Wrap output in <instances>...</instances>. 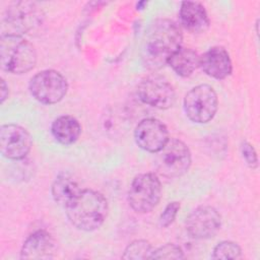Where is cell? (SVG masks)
I'll use <instances>...</instances> for the list:
<instances>
[{"label": "cell", "mask_w": 260, "mask_h": 260, "mask_svg": "<svg viewBox=\"0 0 260 260\" xmlns=\"http://www.w3.org/2000/svg\"><path fill=\"white\" fill-rule=\"evenodd\" d=\"M44 11L36 2L14 1L8 4L1 19V36H19L39 26L44 20Z\"/></svg>", "instance_id": "277c9868"}, {"label": "cell", "mask_w": 260, "mask_h": 260, "mask_svg": "<svg viewBox=\"0 0 260 260\" xmlns=\"http://www.w3.org/2000/svg\"><path fill=\"white\" fill-rule=\"evenodd\" d=\"M80 190L81 188L77 182L65 174L58 176L53 182L51 188L53 199L64 208L73 200Z\"/></svg>", "instance_id": "ac0fdd59"}, {"label": "cell", "mask_w": 260, "mask_h": 260, "mask_svg": "<svg viewBox=\"0 0 260 260\" xmlns=\"http://www.w3.org/2000/svg\"><path fill=\"white\" fill-rule=\"evenodd\" d=\"M65 211L68 220L74 228L92 232L105 222L109 205L102 193L91 189H81L65 207Z\"/></svg>", "instance_id": "7a4b0ae2"}, {"label": "cell", "mask_w": 260, "mask_h": 260, "mask_svg": "<svg viewBox=\"0 0 260 260\" xmlns=\"http://www.w3.org/2000/svg\"><path fill=\"white\" fill-rule=\"evenodd\" d=\"M155 167L157 173L167 179H175L186 174L191 166V152L185 142L177 138L169 139L167 144L156 152Z\"/></svg>", "instance_id": "5b68a950"}, {"label": "cell", "mask_w": 260, "mask_h": 260, "mask_svg": "<svg viewBox=\"0 0 260 260\" xmlns=\"http://www.w3.org/2000/svg\"><path fill=\"white\" fill-rule=\"evenodd\" d=\"M7 96H8V85L6 84L5 80L2 79L1 80V104L5 102Z\"/></svg>", "instance_id": "cb8c5ba5"}, {"label": "cell", "mask_w": 260, "mask_h": 260, "mask_svg": "<svg viewBox=\"0 0 260 260\" xmlns=\"http://www.w3.org/2000/svg\"><path fill=\"white\" fill-rule=\"evenodd\" d=\"M32 138L29 132L16 124H5L0 128V149L4 157L12 160L24 158L30 151Z\"/></svg>", "instance_id": "30bf717a"}, {"label": "cell", "mask_w": 260, "mask_h": 260, "mask_svg": "<svg viewBox=\"0 0 260 260\" xmlns=\"http://www.w3.org/2000/svg\"><path fill=\"white\" fill-rule=\"evenodd\" d=\"M161 197V184L153 173H144L136 176L128 190L130 207L138 213L150 212Z\"/></svg>", "instance_id": "8992f818"}, {"label": "cell", "mask_w": 260, "mask_h": 260, "mask_svg": "<svg viewBox=\"0 0 260 260\" xmlns=\"http://www.w3.org/2000/svg\"><path fill=\"white\" fill-rule=\"evenodd\" d=\"M56 243L46 230H38L30 234L20 250V258L25 260H48L55 255Z\"/></svg>", "instance_id": "4fadbf2b"}, {"label": "cell", "mask_w": 260, "mask_h": 260, "mask_svg": "<svg viewBox=\"0 0 260 260\" xmlns=\"http://www.w3.org/2000/svg\"><path fill=\"white\" fill-rule=\"evenodd\" d=\"M185 226L187 233L193 239H210L220 230L221 216L212 206H198L186 218Z\"/></svg>", "instance_id": "8fae6325"}, {"label": "cell", "mask_w": 260, "mask_h": 260, "mask_svg": "<svg viewBox=\"0 0 260 260\" xmlns=\"http://www.w3.org/2000/svg\"><path fill=\"white\" fill-rule=\"evenodd\" d=\"M179 17L182 25L192 34L204 32L210 25V20L205 7L197 1L182 2Z\"/></svg>", "instance_id": "9a60e30c"}, {"label": "cell", "mask_w": 260, "mask_h": 260, "mask_svg": "<svg viewBox=\"0 0 260 260\" xmlns=\"http://www.w3.org/2000/svg\"><path fill=\"white\" fill-rule=\"evenodd\" d=\"M184 252L182 248L176 244L168 243L157 249L153 250L150 256V259H183Z\"/></svg>", "instance_id": "44dd1931"}, {"label": "cell", "mask_w": 260, "mask_h": 260, "mask_svg": "<svg viewBox=\"0 0 260 260\" xmlns=\"http://www.w3.org/2000/svg\"><path fill=\"white\" fill-rule=\"evenodd\" d=\"M51 133L59 143L71 145L78 140L81 134V125L73 116L63 115L53 121Z\"/></svg>", "instance_id": "2e32d148"}, {"label": "cell", "mask_w": 260, "mask_h": 260, "mask_svg": "<svg viewBox=\"0 0 260 260\" xmlns=\"http://www.w3.org/2000/svg\"><path fill=\"white\" fill-rule=\"evenodd\" d=\"M183 106L190 121L204 124L211 121L216 114L218 108L217 94L212 86L199 84L186 93Z\"/></svg>", "instance_id": "52a82bcc"}, {"label": "cell", "mask_w": 260, "mask_h": 260, "mask_svg": "<svg viewBox=\"0 0 260 260\" xmlns=\"http://www.w3.org/2000/svg\"><path fill=\"white\" fill-rule=\"evenodd\" d=\"M183 35L172 20H154L146 29L142 46L141 60L148 70H158L168 64L169 59L182 47Z\"/></svg>", "instance_id": "6da1fadb"}, {"label": "cell", "mask_w": 260, "mask_h": 260, "mask_svg": "<svg viewBox=\"0 0 260 260\" xmlns=\"http://www.w3.org/2000/svg\"><path fill=\"white\" fill-rule=\"evenodd\" d=\"M200 56L190 48L181 47L168 61L171 68L182 77L190 76L199 67Z\"/></svg>", "instance_id": "e0dca14e"}, {"label": "cell", "mask_w": 260, "mask_h": 260, "mask_svg": "<svg viewBox=\"0 0 260 260\" xmlns=\"http://www.w3.org/2000/svg\"><path fill=\"white\" fill-rule=\"evenodd\" d=\"M30 94L44 105H54L63 100L68 90L66 78L57 70L46 69L36 73L29 80Z\"/></svg>", "instance_id": "ba28073f"}, {"label": "cell", "mask_w": 260, "mask_h": 260, "mask_svg": "<svg viewBox=\"0 0 260 260\" xmlns=\"http://www.w3.org/2000/svg\"><path fill=\"white\" fill-rule=\"evenodd\" d=\"M199 67L205 74L214 79H224L231 75L233 64L230 54L223 47L215 46L200 56Z\"/></svg>", "instance_id": "5bb4252c"}, {"label": "cell", "mask_w": 260, "mask_h": 260, "mask_svg": "<svg viewBox=\"0 0 260 260\" xmlns=\"http://www.w3.org/2000/svg\"><path fill=\"white\" fill-rule=\"evenodd\" d=\"M211 258L213 259H240L242 258L241 247L232 241H222L218 243L213 251Z\"/></svg>", "instance_id": "ffe728a7"}, {"label": "cell", "mask_w": 260, "mask_h": 260, "mask_svg": "<svg viewBox=\"0 0 260 260\" xmlns=\"http://www.w3.org/2000/svg\"><path fill=\"white\" fill-rule=\"evenodd\" d=\"M134 139L141 149L156 153L169 141V130L160 120L145 118L136 125Z\"/></svg>", "instance_id": "7c38bea8"}, {"label": "cell", "mask_w": 260, "mask_h": 260, "mask_svg": "<svg viewBox=\"0 0 260 260\" xmlns=\"http://www.w3.org/2000/svg\"><path fill=\"white\" fill-rule=\"evenodd\" d=\"M152 251L153 250L149 242L145 240H135L126 247L122 258L128 260L150 259Z\"/></svg>", "instance_id": "d6986e66"}, {"label": "cell", "mask_w": 260, "mask_h": 260, "mask_svg": "<svg viewBox=\"0 0 260 260\" xmlns=\"http://www.w3.org/2000/svg\"><path fill=\"white\" fill-rule=\"evenodd\" d=\"M137 94L143 104L159 110L170 109L176 102L174 86L158 75L143 78L137 86Z\"/></svg>", "instance_id": "9c48e42d"}, {"label": "cell", "mask_w": 260, "mask_h": 260, "mask_svg": "<svg viewBox=\"0 0 260 260\" xmlns=\"http://www.w3.org/2000/svg\"><path fill=\"white\" fill-rule=\"evenodd\" d=\"M180 210V203L178 201L170 202L161 212L159 216V224L162 228H168L170 224H172L178 214V211Z\"/></svg>", "instance_id": "7402d4cb"}, {"label": "cell", "mask_w": 260, "mask_h": 260, "mask_svg": "<svg viewBox=\"0 0 260 260\" xmlns=\"http://www.w3.org/2000/svg\"><path fill=\"white\" fill-rule=\"evenodd\" d=\"M0 63L4 71L23 74L37 64V52L31 43L19 36H1Z\"/></svg>", "instance_id": "3957f363"}, {"label": "cell", "mask_w": 260, "mask_h": 260, "mask_svg": "<svg viewBox=\"0 0 260 260\" xmlns=\"http://www.w3.org/2000/svg\"><path fill=\"white\" fill-rule=\"evenodd\" d=\"M241 153L246 164L251 169H256L258 167V156L253 145L248 141H242L241 143Z\"/></svg>", "instance_id": "603a6c76"}]
</instances>
